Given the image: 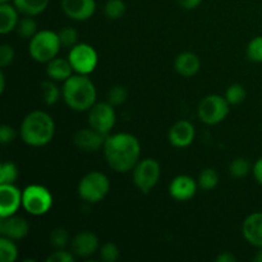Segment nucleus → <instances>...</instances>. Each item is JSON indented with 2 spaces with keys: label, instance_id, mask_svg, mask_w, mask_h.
Returning a JSON list of instances; mask_svg holds the SVG:
<instances>
[{
  "label": "nucleus",
  "instance_id": "obj_1",
  "mask_svg": "<svg viewBox=\"0 0 262 262\" xmlns=\"http://www.w3.org/2000/svg\"><path fill=\"white\" fill-rule=\"evenodd\" d=\"M102 150L106 163L117 173L133 170L136 164L140 161V141L130 133H115L107 136Z\"/></svg>",
  "mask_w": 262,
  "mask_h": 262
},
{
  "label": "nucleus",
  "instance_id": "obj_2",
  "mask_svg": "<svg viewBox=\"0 0 262 262\" xmlns=\"http://www.w3.org/2000/svg\"><path fill=\"white\" fill-rule=\"evenodd\" d=\"M61 96L67 106L74 112H87L96 104L95 84L86 74L71 76L63 84Z\"/></svg>",
  "mask_w": 262,
  "mask_h": 262
},
{
  "label": "nucleus",
  "instance_id": "obj_3",
  "mask_svg": "<svg viewBox=\"0 0 262 262\" xmlns=\"http://www.w3.org/2000/svg\"><path fill=\"white\" fill-rule=\"evenodd\" d=\"M20 138L32 147L46 146L55 135V123L45 112L33 110L27 114L20 124Z\"/></svg>",
  "mask_w": 262,
  "mask_h": 262
},
{
  "label": "nucleus",
  "instance_id": "obj_4",
  "mask_svg": "<svg viewBox=\"0 0 262 262\" xmlns=\"http://www.w3.org/2000/svg\"><path fill=\"white\" fill-rule=\"evenodd\" d=\"M61 48L59 35L54 31H38L28 43V53L31 58L37 63H49L56 58Z\"/></svg>",
  "mask_w": 262,
  "mask_h": 262
},
{
  "label": "nucleus",
  "instance_id": "obj_5",
  "mask_svg": "<svg viewBox=\"0 0 262 262\" xmlns=\"http://www.w3.org/2000/svg\"><path fill=\"white\" fill-rule=\"evenodd\" d=\"M110 189V181L101 171H90L79 181L77 192L79 199L89 204H97L106 197Z\"/></svg>",
  "mask_w": 262,
  "mask_h": 262
},
{
  "label": "nucleus",
  "instance_id": "obj_6",
  "mask_svg": "<svg viewBox=\"0 0 262 262\" xmlns=\"http://www.w3.org/2000/svg\"><path fill=\"white\" fill-rule=\"evenodd\" d=\"M22 206L28 214L41 216L50 211L53 206V196L43 186L31 184L22 191Z\"/></svg>",
  "mask_w": 262,
  "mask_h": 262
},
{
  "label": "nucleus",
  "instance_id": "obj_7",
  "mask_svg": "<svg viewBox=\"0 0 262 262\" xmlns=\"http://www.w3.org/2000/svg\"><path fill=\"white\" fill-rule=\"evenodd\" d=\"M160 174V164L155 159H142L133 168V183L142 193H148L158 184Z\"/></svg>",
  "mask_w": 262,
  "mask_h": 262
},
{
  "label": "nucleus",
  "instance_id": "obj_8",
  "mask_svg": "<svg viewBox=\"0 0 262 262\" xmlns=\"http://www.w3.org/2000/svg\"><path fill=\"white\" fill-rule=\"evenodd\" d=\"M229 113V102L220 95H209L199 105V118L209 125L219 124Z\"/></svg>",
  "mask_w": 262,
  "mask_h": 262
},
{
  "label": "nucleus",
  "instance_id": "obj_9",
  "mask_svg": "<svg viewBox=\"0 0 262 262\" xmlns=\"http://www.w3.org/2000/svg\"><path fill=\"white\" fill-rule=\"evenodd\" d=\"M68 60L76 73L89 76L96 68L99 56H97L96 50L89 43H77L73 48H71Z\"/></svg>",
  "mask_w": 262,
  "mask_h": 262
},
{
  "label": "nucleus",
  "instance_id": "obj_10",
  "mask_svg": "<svg viewBox=\"0 0 262 262\" xmlns=\"http://www.w3.org/2000/svg\"><path fill=\"white\" fill-rule=\"evenodd\" d=\"M117 115L110 102H97L89 110V124L102 135H109L115 125Z\"/></svg>",
  "mask_w": 262,
  "mask_h": 262
},
{
  "label": "nucleus",
  "instance_id": "obj_11",
  "mask_svg": "<svg viewBox=\"0 0 262 262\" xmlns=\"http://www.w3.org/2000/svg\"><path fill=\"white\" fill-rule=\"evenodd\" d=\"M22 206V192L14 184H0V217L14 215Z\"/></svg>",
  "mask_w": 262,
  "mask_h": 262
},
{
  "label": "nucleus",
  "instance_id": "obj_12",
  "mask_svg": "<svg viewBox=\"0 0 262 262\" xmlns=\"http://www.w3.org/2000/svg\"><path fill=\"white\" fill-rule=\"evenodd\" d=\"M64 14L73 20H87L96 12L95 0H61Z\"/></svg>",
  "mask_w": 262,
  "mask_h": 262
},
{
  "label": "nucleus",
  "instance_id": "obj_13",
  "mask_svg": "<svg viewBox=\"0 0 262 262\" xmlns=\"http://www.w3.org/2000/svg\"><path fill=\"white\" fill-rule=\"evenodd\" d=\"M106 136L97 132L94 128H82L73 136V142L79 150L84 152H95L104 146Z\"/></svg>",
  "mask_w": 262,
  "mask_h": 262
},
{
  "label": "nucleus",
  "instance_id": "obj_14",
  "mask_svg": "<svg viewBox=\"0 0 262 262\" xmlns=\"http://www.w3.org/2000/svg\"><path fill=\"white\" fill-rule=\"evenodd\" d=\"M197 187H199V183L192 177L178 176L169 184V194L176 201H188L194 197Z\"/></svg>",
  "mask_w": 262,
  "mask_h": 262
},
{
  "label": "nucleus",
  "instance_id": "obj_15",
  "mask_svg": "<svg viewBox=\"0 0 262 262\" xmlns=\"http://www.w3.org/2000/svg\"><path fill=\"white\" fill-rule=\"evenodd\" d=\"M196 130H194L193 124L188 120H179L171 125L169 130V142L173 147L184 148L188 147L194 140Z\"/></svg>",
  "mask_w": 262,
  "mask_h": 262
},
{
  "label": "nucleus",
  "instance_id": "obj_16",
  "mask_svg": "<svg viewBox=\"0 0 262 262\" xmlns=\"http://www.w3.org/2000/svg\"><path fill=\"white\" fill-rule=\"evenodd\" d=\"M30 232V224L23 217L17 215L2 217L0 222V234L13 241L23 239Z\"/></svg>",
  "mask_w": 262,
  "mask_h": 262
},
{
  "label": "nucleus",
  "instance_id": "obj_17",
  "mask_svg": "<svg viewBox=\"0 0 262 262\" xmlns=\"http://www.w3.org/2000/svg\"><path fill=\"white\" fill-rule=\"evenodd\" d=\"M72 253L77 257H90L100 247L99 238L92 232H81L72 239Z\"/></svg>",
  "mask_w": 262,
  "mask_h": 262
},
{
  "label": "nucleus",
  "instance_id": "obj_18",
  "mask_svg": "<svg viewBox=\"0 0 262 262\" xmlns=\"http://www.w3.org/2000/svg\"><path fill=\"white\" fill-rule=\"evenodd\" d=\"M242 234L251 246L262 247V212L248 215L242 224Z\"/></svg>",
  "mask_w": 262,
  "mask_h": 262
},
{
  "label": "nucleus",
  "instance_id": "obj_19",
  "mask_svg": "<svg viewBox=\"0 0 262 262\" xmlns=\"http://www.w3.org/2000/svg\"><path fill=\"white\" fill-rule=\"evenodd\" d=\"M174 68H176L177 73L181 76L193 77L199 73L200 68H201V61L196 54L191 53V51H184L176 58Z\"/></svg>",
  "mask_w": 262,
  "mask_h": 262
},
{
  "label": "nucleus",
  "instance_id": "obj_20",
  "mask_svg": "<svg viewBox=\"0 0 262 262\" xmlns=\"http://www.w3.org/2000/svg\"><path fill=\"white\" fill-rule=\"evenodd\" d=\"M46 64H48L46 66V74H48L49 78L56 82H66L73 72L72 64L69 63L68 59L56 56Z\"/></svg>",
  "mask_w": 262,
  "mask_h": 262
},
{
  "label": "nucleus",
  "instance_id": "obj_21",
  "mask_svg": "<svg viewBox=\"0 0 262 262\" xmlns=\"http://www.w3.org/2000/svg\"><path fill=\"white\" fill-rule=\"evenodd\" d=\"M18 9L15 5H10L9 3H0V33L7 35L17 28L19 18H18Z\"/></svg>",
  "mask_w": 262,
  "mask_h": 262
},
{
  "label": "nucleus",
  "instance_id": "obj_22",
  "mask_svg": "<svg viewBox=\"0 0 262 262\" xmlns=\"http://www.w3.org/2000/svg\"><path fill=\"white\" fill-rule=\"evenodd\" d=\"M18 12L25 15L35 17L48 8L49 0H13Z\"/></svg>",
  "mask_w": 262,
  "mask_h": 262
},
{
  "label": "nucleus",
  "instance_id": "obj_23",
  "mask_svg": "<svg viewBox=\"0 0 262 262\" xmlns=\"http://www.w3.org/2000/svg\"><path fill=\"white\" fill-rule=\"evenodd\" d=\"M41 94H42L43 102H45L48 106L56 104L60 99L61 91L58 86H56L55 82L53 79H46L41 83Z\"/></svg>",
  "mask_w": 262,
  "mask_h": 262
},
{
  "label": "nucleus",
  "instance_id": "obj_24",
  "mask_svg": "<svg viewBox=\"0 0 262 262\" xmlns=\"http://www.w3.org/2000/svg\"><path fill=\"white\" fill-rule=\"evenodd\" d=\"M18 257V248L13 239L7 237L0 238V260L2 262H14Z\"/></svg>",
  "mask_w": 262,
  "mask_h": 262
},
{
  "label": "nucleus",
  "instance_id": "obj_25",
  "mask_svg": "<svg viewBox=\"0 0 262 262\" xmlns=\"http://www.w3.org/2000/svg\"><path fill=\"white\" fill-rule=\"evenodd\" d=\"M199 187L204 191H211L219 183V174L211 168H206L200 173L199 179H197Z\"/></svg>",
  "mask_w": 262,
  "mask_h": 262
},
{
  "label": "nucleus",
  "instance_id": "obj_26",
  "mask_svg": "<svg viewBox=\"0 0 262 262\" xmlns=\"http://www.w3.org/2000/svg\"><path fill=\"white\" fill-rule=\"evenodd\" d=\"M15 31H17V33L20 36V37L32 38L33 36L38 32L37 23H36V20L33 19L32 17L26 15L25 18H22V19L18 22Z\"/></svg>",
  "mask_w": 262,
  "mask_h": 262
},
{
  "label": "nucleus",
  "instance_id": "obj_27",
  "mask_svg": "<svg viewBox=\"0 0 262 262\" xmlns=\"http://www.w3.org/2000/svg\"><path fill=\"white\" fill-rule=\"evenodd\" d=\"M18 179V168L12 161H5L0 165V184H14Z\"/></svg>",
  "mask_w": 262,
  "mask_h": 262
},
{
  "label": "nucleus",
  "instance_id": "obj_28",
  "mask_svg": "<svg viewBox=\"0 0 262 262\" xmlns=\"http://www.w3.org/2000/svg\"><path fill=\"white\" fill-rule=\"evenodd\" d=\"M246 96H247V92H246L245 86L241 83H233L227 89L224 97L229 102V105H238L245 101Z\"/></svg>",
  "mask_w": 262,
  "mask_h": 262
},
{
  "label": "nucleus",
  "instance_id": "obj_29",
  "mask_svg": "<svg viewBox=\"0 0 262 262\" xmlns=\"http://www.w3.org/2000/svg\"><path fill=\"white\" fill-rule=\"evenodd\" d=\"M104 12L109 19H119L125 13V3L123 0H107Z\"/></svg>",
  "mask_w": 262,
  "mask_h": 262
},
{
  "label": "nucleus",
  "instance_id": "obj_30",
  "mask_svg": "<svg viewBox=\"0 0 262 262\" xmlns=\"http://www.w3.org/2000/svg\"><path fill=\"white\" fill-rule=\"evenodd\" d=\"M251 171V164L246 159L237 158L230 163L229 173L233 178H243Z\"/></svg>",
  "mask_w": 262,
  "mask_h": 262
},
{
  "label": "nucleus",
  "instance_id": "obj_31",
  "mask_svg": "<svg viewBox=\"0 0 262 262\" xmlns=\"http://www.w3.org/2000/svg\"><path fill=\"white\" fill-rule=\"evenodd\" d=\"M59 40L63 48H73L74 45H77V41H78V32H77L76 28L73 27H67L61 28L58 32Z\"/></svg>",
  "mask_w": 262,
  "mask_h": 262
},
{
  "label": "nucleus",
  "instance_id": "obj_32",
  "mask_svg": "<svg viewBox=\"0 0 262 262\" xmlns=\"http://www.w3.org/2000/svg\"><path fill=\"white\" fill-rule=\"evenodd\" d=\"M247 56L253 63H262V36H256L247 46Z\"/></svg>",
  "mask_w": 262,
  "mask_h": 262
},
{
  "label": "nucleus",
  "instance_id": "obj_33",
  "mask_svg": "<svg viewBox=\"0 0 262 262\" xmlns=\"http://www.w3.org/2000/svg\"><path fill=\"white\" fill-rule=\"evenodd\" d=\"M69 241V234L66 229L63 228H56L53 232L50 233V237H49V242L56 250H63L67 245H68Z\"/></svg>",
  "mask_w": 262,
  "mask_h": 262
},
{
  "label": "nucleus",
  "instance_id": "obj_34",
  "mask_svg": "<svg viewBox=\"0 0 262 262\" xmlns=\"http://www.w3.org/2000/svg\"><path fill=\"white\" fill-rule=\"evenodd\" d=\"M127 90L123 86H114L109 90L107 92V102L113 105V106H119V105L124 104L127 100Z\"/></svg>",
  "mask_w": 262,
  "mask_h": 262
},
{
  "label": "nucleus",
  "instance_id": "obj_35",
  "mask_svg": "<svg viewBox=\"0 0 262 262\" xmlns=\"http://www.w3.org/2000/svg\"><path fill=\"white\" fill-rule=\"evenodd\" d=\"M120 251L113 242H106L100 247V257L106 262H115L119 258Z\"/></svg>",
  "mask_w": 262,
  "mask_h": 262
},
{
  "label": "nucleus",
  "instance_id": "obj_36",
  "mask_svg": "<svg viewBox=\"0 0 262 262\" xmlns=\"http://www.w3.org/2000/svg\"><path fill=\"white\" fill-rule=\"evenodd\" d=\"M14 60V50L8 43H3L0 46V67L5 68V67L10 66Z\"/></svg>",
  "mask_w": 262,
  "mask_h": 262
},
{
  "label": "nucleus",
  "instance_id": "obj_37",
  "mask_svg": "<svg viewBox=\"0 0 262 262\" xmlns=\"http://www.w3.org/2000/svg\"><path fill=\"white\" fill-rule=\"evenodd\" d=\"M15 137H17V132L14 128L8 124H3L0 127V142L3 145H9L15 140Z\"/></svg>",
  "mask_w": 262,
  "mask_h": 262
},
{
  "label": "nucleus",
  "instance_id": "obj_38",
  "mask_svg": "<svg viewBox=\"0 0 262 262\" xmlns=\"http://www.w3.org/2000/svg\"><path fill=\"white\" fill-rule=\"evenodd\" d=\"M74 255L71 252H67L64 250H56L55 252L50 253L46 258V262H73Z\"/></svg>",
  "mask_w": 262,
  "mask_h": 262
},
{
  "label": "nucleus",
  "instance_id": "obj_39",
  "mask_svg": "<svg viewBox=\"0 0 262 262\" xmlns=\"http://www.w3.org/2000/svg\"><path fill=\"white\" fill-rule=\"evenodd\" d=\"M252 173H253V177H255L256 182L262 186V158L258 159V160L255 163V165H253L252 168Z\"/></svg>",
  "mask_w": 262,
  "mask_h": 262
},
{
  "label": "nucleus",
  "instance_id": "obj_40",
  "mask_svg": "<svg viewBox=\"0 0 262 262\" xmlns=\"http://www.w3.org/2000/svg\"><path fill=\"white\" fill-rule=\"evenodd\" d=\"M178 4L181 5L183 9L187 10H192V9H196L200 4L202 3V0H177Z\"/></svg>",
  "mask_w": 262,
  "mask_h": 262
},
{
  "label": "nucleus",
  "instance_id": "obj_41",
  "mask_svg": "<svg viewBox=\"0 0 262 262\" xmlns=\"http://www.w3.org/2000/svg\"><path fill=\"white\" fill-rule=\"evenodd\" d=\"M235 260H237L235 256L232 255L230 252H223L216 257L217 262H234Z\"/></svg>",
  "mask_w": 262,
  "mask_h": 262
},
{
  "label": "nucleus",
  "instance_id": "obj_42",
  "mask_svg": "<svg viewBox=\"0 0 262 262\" xmlns=\"http://www.w3.org/2000/svg\"><path fill=\"white\" fill-rule=\"evenodd\" d=\"M5 90V76L3 72H0V94H3Z\"/></svg>",
  "mask_w": 262,
  "mask_h": 262
},
{
  "label": "nucleus",
  "instance_id": "obj_43",
  "mask_svg": "<svg viewBox=\"0 0 262 262\" xmlns=\"http://www.w3.org/2000/svg\"><path fill=\"white\" fill-rule=\"evenodd\" d=\"M253 260L256 262H262V247L258 248V252L256 253V256L253 257Z\"/></svg>",
  "mask_w": 262,
  "mask_h": 262
},
{
  "label": "nucleus",
  "instance_id": "obj_44",
  "mask_svg": "<svg viewBox=\"0 0 262 262\" xmlns=\"http://www.w3.org/2000/svg\"><path fill=\"white\" fill-rule=\"evenodd\" d=\"M10 0H0V3H9Z\"/></svg>",
  "mask_w": 262,
  "mask_h": 262
}]
</instances>
